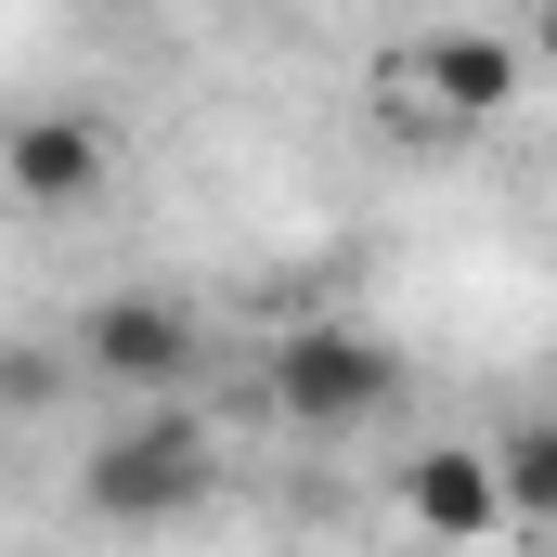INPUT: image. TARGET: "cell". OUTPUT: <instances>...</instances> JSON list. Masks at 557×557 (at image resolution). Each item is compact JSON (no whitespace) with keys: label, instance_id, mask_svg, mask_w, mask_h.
I'll list each match as a JSON object with an SVG mask.
<instances>
[{"label":"cell","instance_id":"7","mask_svg":"<svg viewBox=\"0 0 557 557\" xmlns=\"http://www.w3.org/2000/svg\"><path fill=\"white\" fill-rule=\"evenodd\" d=\"M480 454H493L506 519H519V532H557V416H519L506 441H480Z\"/></svg>","mask_w":557,"mask_h":557},{"label":"cell","instance_id":"6","mask_svg":"<svg viewBox=\"0 0 557 557\" xmlns=\"http://www.w3.org/2000/svg\"><path fill=\"white\" fill-rule=\"evenodd\" d=\"M519 78H532V52H519V39H493V26H441V39H416V91H428V117H454V131L506 117V104H519Z\"/></svg>","mask_w":557,"mask_h":557},{"label":"cell","instance_id":"9","mask_svg":"<svg viewBox=\"0 0 557 557\" xmlns=\"http://www.w3.org/2000/svg\"><path fill=\"white\" fill-rule=\"evenodd\" d=\"M403 557H441V545H403Z\"/></svg>","mask_w":557,"mask_h":557},{"label":"cell","instance_id":"2","mask_svg":"<svg viewBox=\"0 0 557 557\" xmlns=\"http://www.w3.org/2000/svg\"><path fill=\"white\" fill-rule=\"evenodd\" d=\"M78 376H104V389H143V403H169L195 363H208V324L169 298V285H104L91 311H78Z\"/></svg>","mask_w":557,"mask_h":557},{"label":"cell","instance_id":"1","mask_svg":"<svg viewBox=\"0 0 557 557\" xmlns=\"http://www.w3.org/2000/svg\"><path fill=\"white\" fill-rule=\"evenodd\" d=\"M208 480H221V441H208V416L156 403V416H131L104 454H91V467H78V506H91L104 532H156V519L208 506Z\"/></svg>","mask_w":557,"mask_h":557},{"label":"cell","instance_id":"4","mask_svg":"<svg viewBox=\"0 0 557 557\" xmlns=\"http://www.w3.org/2000/svg\"><path fill=\"white\" fill-rule=\"evenodd\" d=\"M104 182H117V131L104 117H65L52 104V117H13L0 131V195L13 208H91Z\"/></svg>","mask_w":557,"mask_h":557},{"label":"cell","instance_id":"8","mask_svg":"<svg viewBox=\"0 0 557 557\" xmlns=\"http://www.w3.org/2000/svg\"><path fill=\"white\" fill-rule=\"evenodd\" d=\"M532 65H557V0H532V39H519Z\"/></svg>","mask_w":557,"mask_h":557},{"label":"cell","instance_id":"3","mask_svg":"<svg viewBox=\"0 0 557 557\" xmlns=\"http://www.w3.org/2000/svg\"><path fill=\"white\" fill-rule=\"evenodd\" d=\"M389 389H403V363H389V337H363V324H298L273 350V416L311 428V441L389 416Z\"/></svg>","mask_w":557,"mask_h":557},{"label":"cell","instance_id":"5","mask_svg":"<svg viewBox=\"0 0 557 557\" xmlns=\"http://www.w3.org/2000/svg\"><path fill=\"white\" fill-rule=\"evenodd\" d=\"M403 519H416V545H441V557H467L480 532H506L493 454H480V441H428V454H403Z\"/></svg>","mask_w":557,"mask_h":557}]
</instances>
